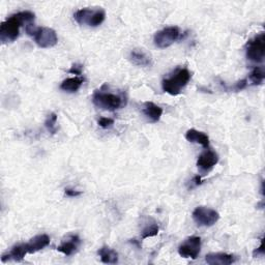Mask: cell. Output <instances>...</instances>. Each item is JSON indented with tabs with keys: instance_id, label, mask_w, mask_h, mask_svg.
I'll use <instances>...</instances> for the list:
<instances>
[{
	"instance_id": "obj_28",
	"label": "cell",
	"mask_w": 265,
	"mask_h": 265,
	"mask_svg": "<svg viewBox=\"0 0 265 265\" xmlns=\"http://www.w3.org/2000/svg\"><path fill=\"white\" fill-rule=\"evenodd\" d=\"M193 182H194V184H195V186H197V185H199V184H201V183H202V180H201V177H200V176H195V177H194V179H193Z\"/></svg>"
},
{
	"instance_id": "obj_25",
	"label": "cell",
	"mask_w": 265,
	"mask_h": 265,
	"mask_svg": "<svg viewBox=\"0 0 265 265\" xmlns=\"http://www.w3.org/2000/svg\"><path fill=\"white\" fill-rule=\"evenodd\" d=\"M70 74H74V75H78L80 76L82 74V65L80 64H74L71 70L69 71Z\"/></svg>"
},
{
	"instance_id": "obj_21",
	"label": "cell",
	"mask_w": 265,
	"mask_h": 265,
	"mask_svg": "<svg viewBox=\"0 0 265 265\" xmlns=\"http://www.w3.org/2000/svg\"><path fill=\"white\" fill-rule=\"evenodd\" d=\"M158 233H159V226L156 225V224L149 225V226L145 227V228L143 229L141 238L142 239H146V238H149V237H154V236L158 235Z\"/></svg>"
},
{
	"instance_id": "obj_19",
	"label": "cell",
	"mask_w": 265,
	"mask_h": 265,
	"mask_svg": "<svg viewBox=\"0 0 265 265\" xmlns=\"http://www.w3.org/2000/svg\"><path fill=\"white\" fill-rule=\"evenodd\" d=\"M84 82V79L80 77H74V78H68L60 84V89L68 91V92H76L80 89Z\"/></svg>"
},
{
	"instance_id": "obj_16",
	"label": "cell",
	"mask_w": 265,
	"mask_h": 265,
	"mask_svg": "<svg viewBox=\"0 0 265 265\" xmlns=\"http://www.w3.org/2000/svg\"><path fill=\"white\" fill-rule=\"evenodd\" d=\"M142 111L151 122H158L163 115V109L153 102H145Z\"/></svg>"
},
{
	"instance_id": "obj_1",
	"label": "cell",
	"mask_w": 265,
	"mask_h": 265,
	"mask_svg": "<svg viewBox=\"0 0 265 265\" xmlns=\"http://www.w3.org/2000/svg\"><path fill=\"white\" fill-rule=\"evenodd\" d=\"M35 15L32 12L24 11L12 15L0 25V41L3 44L12 43L17 40L23 24H31Z\"/></svg>"
},
{
	"instance_id": "obj_7",
	"label": "cell",
	"mask_w": 265,
	"mask_h": 265,
	"mask_svg": "<svg viewBox=\"0 0 265 265\" xmlns=\"http://www.w3.org/2000/svg\"><path fill=\"white\" fill-rule=\"evenodd\" d=\"M193 219L199 226L212 227L220 220V215L213 208L198 206L193 212Z\"/></svg>"
},
{
	"instance_id": "obj_4",
	"label": "cell",
	"mask_w": 265,
	"mask_h": 265,
	"mask_svg": "<svg viewBox=\"0 0 265 265\" xmlns=\"http://www.w3.org/2000/svg\"><path fill=\"white\" fill-rule=\"evenodd\" d=\"M26 32L32 36L37 46L41 48H51L57 44V34L55 30L49 27H36L35 25H26Z\"/></svg>"
},
{
	"instance_id": "obj_14",
	"label": "cell",
	"mask_w": 265,
	"mask_h": 265,
	"mask_svg": "<svg viewBox=\"0 0 265 265\" xmlns=\"http://www.w3.org/2000/svg\"><path fill=\"white\" fill-rule=\"evenodd\" d=\"M129 60L138 67H149L153 64L150 55L142 49H134L129 53Z\"/></svg>"
},
{
	"instance_id": "obj_15",
	"label": "cell",
	"mask_w": 265,
	"mask_h": 265,
	"mask_svg": "<svg viewBox=\"0 0 265 265\" xmlns=\"http://www.w3.org/2000/svg\"><path fill=\"white\" fill-rule=\"evenodd\" d=\"M27 254H28V252L26 249V244L20 243V244L13 247L10 252L4 254L2 257V260H3V262H7V261H11V260L16 261V262H20L24 259V257Z\"/></svg>"
},
{
	"instance_id": "obj_20",
	"label": "cell",
	"mask_w": 265,
	"mask_h": 265,
	"mask_svg": "<svg viewBox=\"0 0 265 265\" xmlns=\"http://www.w3.org/2000/svg\"><path fill=\"white\" fill-rule=\"evenodd\" d=\"M265 73L263 68H255L250 75V80L254 85H260L264 81Z\"/></svg>"
},
{
	"instance_id": "obj_18",
	"label": "cell",
	"mask_w": 265,
	"mask_h": 265,
	"mask_svg": "<svg viewBox=\"0 0 265 265\" xmlns=\"http://www.w3.org/2000/svg\"><path fill=\"white\" fill-rule=\"evenodd\" d=\"M103 263L115 264L118 262V254L109 247H103L98 252Z\"/></svg>"
},
{
	"instance_id": "obj_17",
	"label": "cell",
	"mask_w": 265,
	"mask_h": 265,
	"mask_svg": "<svg viewBox=\"0 0 265 265\" xmlns=\"http://www.w3.org/2000/svg\"><path fill=\"white\" fill-rule=\"evenodd\" d=\"M185 139L188 142L198 143V144L202 145L205 148H207L208 146H210V138H208V136L206 134H204V132L199 131V130L195 129V128L188 129L185 132Z\"/></svg>"
},
{
	"instance_id": "obj_12",
	"label": "cell",
	"mask_w": 265,
	"mask_h": 265,
	"mask_svg": "<svg viewBox=\"0 0 265 265\" xmlns=\"http://www.w3.org/2000/svg\"><path fill=\"white\" fill-rule=\"evenodd\" d=\"M205 261L210 265H229L236 261V257L227 253H212L206 255Z\"/></svg>"
},
{
	"instance_id": "obj_13",
	"label": "cell",
	"mask_w": 265,
	"mask_h": 265,
	"mask_svg": "<svg viewBox=\"0 0 265 265\" xmlns=\"http://www.w3.org/2000/svg\"><path fill=\"white\" fill-rule=\"evenodd\" d=\"M80 238L77 235H71L65 240H63L60 245H58L57 251L64 254L65 256H71L77 252L80 245Z\"/></svg>"
},
{
	"instance_id": "obj_8",
	"label": "cell",
	"mask_w": 265,
	"mask_h": 265,
	"mask_svg": "<svg viewBox=\"0 0 265 265\" xmlns=\"http://www.w3.org/2000/svg\"><path fill=\"white\" fill-rule=\"evenodd\" d=\"M179 29L176 26L166 27L158 31L155 35V45L160 49H165L171 46L179 37Z\"/></svg>"
},
{
	"instance_id": "obj_23",
	"label": "cell",
	"mask_w": 265,
	"mask_h": 265,
	"mask_svg": "<svg viewBox=\"0 0 265 265\" xmlns=\"http://www.w3.org/2000/svg\"><path fill=\"white\" fill-rule=\"evenodd\" d=\"M99 125L103 128H108V127H111L113 124H114V119L112 118H107V117H102L99 119L98 121Z\"/></svg>"
},
{
	"instance_id": "obj_3",
	"label": "cell",
	"mask_w": 265,
	"mask_h": 265,
	"mask_svg": "<svg viewBox=\"0 0 265 265\" xmlns=\"http://www.w3.org/2000/svg\"><path fill=\"white\" fill-rule=\"evenodd\" d=\"M191 79V73L187 69H177L171 76L162 82L163 90L171 96H178Z\"/></svg>"
},
{
	"instance_id": "obj_6",
	"label": "cell",
	"mask_w": 265,
	"mask_h": 265,
	"mask_svg": "<svg viewBox=\"0 0 265 265\" xmlns=\"http://www.w3.org/2000/svg\"><path fill=\"white\" fill-rule=\"evenodd\" d=\"M265 53V34L261 32L252 39L247 45V57L249 60L261 63L264 60Z\"/></svg>"
},
{
	"instance_id": "obj_10",
	"label": "cell",
	"mask_w": 265,
	"mask_h": 265,
	"mask_svg": "<svg viewBox=\"0 0 265 265\" xmlns=\"http://www.w3.org/2000/svg\"><path fill=\"white\" fill-rule=\"evenodd\" d=\"M219 163V155L214 150L207 149L200 155L197 161V167L200 172L205 175Z\"/></svg>"
},
{
	"instance_id": "obj_2",
	"label": "cell",
	"mask_w": 265,
	"mask_h": 265,
	"mask_svg": "<svg viewBox=\"0 0 265 265\" xmlns=\"http://www.w3.org/2000/svg\"><path fill=\"white\" fill-rule=\"evenodd\" d=\"M92 102L98 108L106 111H115L125 105L123 96L104 90V88L96 90L92 96Z\"/></svg>"
},
{
	"instance_id": "obj_9",
	"label": "cell",
	"mask_w": 265,
	"mask_h": 265,
	"mask_svg": "<svg viewBox=\"0 0 265 265\" xmlns=\"http://www.w3.org/2000/svg\"><path fill=\"white\" fill-rule=\"evenodd\" d=\"M201 250V238L192 236L185 239L178 248V253L182 258L196 259Z\"/></svg>"
},
{
	"instance_id": "obj_5",
	"label": "cell",
	"mask_w": 265,
	"mask_h": 265,
	"mask_svg": "<svg viewBox=\"0 0 265 265\" xmlns=\"http://www.w3.org/2000/svg\"><path fill=\"white\" fill-rule=\"evenodd\" d=\"M75 20L80 25H88L90 27H97L101 25L106 18V12L103 9H81L74 15Z\"/></svg>"
},
{
	"instance_id": "obj_22",
	"label": "cell",
	"mask_w": 265,
	"mask_h": 265,
	"mask_svg": "<svg viewBox=\"0 0 265 265\" xmlns=\"http://www.w3.org/2000/svg\"><path fill=\"white\" fill-rule=\"evenodd\" d=\"M56 122H57V115H56L55 113H51L45 121V125L52 134H55L56 132Z\"/></svg>"
},
{
	"instance_id": "obj_24",
	"label": "cell",
	"mask_w": 265,
	"mask_h": 265,
	"mask_svg": "<svg viewBox=\"0 0 265 265\" xmlns=\"http://www.w3.org/2000/svg\"><path fill=\"white\" fill-rule=\"evenodd\" d=\"M64 194H65V196H68V197H78V196H80V195L82 194V192L73 190V188H65V190H64Z\"/></svg>"
},
{
	"instance_id": "obj_11",
	"label": "cell",
	"mask_w": 265,
	"mask_h": 265,
	"mask_svg": "<svg viewBox=\"0 0 265 265\" xmlns=\"http://www.w3.org/2000/svg\"><path fill=\"white\" fill-rule=\"evenodd\" d=\"M49 243H50V237L47 234H40L31 238L25 244L28 254H34L46 248Z\"/></svg>"
},
{
	"instance_id": "obj_27",
	"label": "cell",
	"mask_w": 265,
	"mask_h": 265,
	"mask_svg": "<svg viewBox=\"0 0 265 265\" xmlns=\"http://www.w3.org/2000/svg\"><path fill=\"white\" fill-rule=\"evenodd\" d=\"M264 254V242H263V239L261 241V244H260V247L258 248V250H256L254 252V256H258V255H263Z\"/></svg>"
},
{
	"instance_id": "obj_26",
	"label": "cell",
	"mask_w": 265,
	"mask_h": 265,
	"mask_svg": "<svg viewBox=\"0 0 265 265\" xmlns=\"http://www.w3.org/2000/svg\"><path fill=\"white\" fill-rule=\"evenodd\" d=\"M247 82H248L247 79H244V80H241V81L237 82V83L234 85L233 89L236 90V91H240V90H242L243 88H245V86H247Z\"/></svg>"
}]
</instances>
